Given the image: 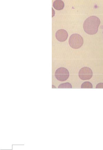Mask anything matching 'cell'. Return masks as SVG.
Returning a JSON list of instances; mask_svg holds the SVG:
<instances>
[{"label": "cell", "instance_id": "1", "mask_svg": "<svg viewBox=\"0 0 103 150\" xmlns=\"http://www.w3.org/2000/svg\"><path fill=\"white\" fill-rule=\"evenodd\" d=\"M100 23V19L97 17L94 16H90L84 22V30L89 35H94L97 32Z\"/></svg>", "mask_w": 103, "mask_h": 150}, {"label": "cell", "instance_id": "2", "mask_svg": "<svg viewBox=\"0 0 103 150\" xmlns=\"http://www.w3.org/2000/svg\"><path fill=\"white\" fill-rule=\"evenodd\" d=\"M83 37L80 35L76 33L72 35L69 41L70 46L75 49L80 48L83 45Z\"/></svg>", "mask_w": 103, "mask_h": 150}, {"label": "cell", "instance_id": "3", "mask_svg": "<svg viewBox=\"0 0 103 150\" xmlns=\"http://www.w3.org/2000/svg\"><path fill=\"white\" fill-rule=\"evenodd\" d=\"M69 72L68 69L64 67L58 69L55 73V76L56 79L61 81L67 80L69 77Z\"/></svg>", "mask_w": 103, "mask_h": 150}, {"label": "cell", "instance_id": "4", "mask_svg": "<svg viewBox=\"0 0 103 150\" xmlns=\"http://www.w3.org/2000/svg\"><path fill=\"white\" fill-rule=\"evenodd\" d=\"M93 72L90 68L87 67L81 68L79 72V76L82 80H89L92 77Z\"/></svg>", "mask_w": 103, "mask_h": 150}, {"label": "cell", "instance_id": "5", "mask_svg": "<svg viewBox=\"0 0 103 150\" xmlns=\"http://www.w3.org/2000/svg\"><path fill=\"white\" fill-rule=\"evenodd\" d=\"M56 36V38L59 41L63 42L67 40L68 37V34L66 30L61 29L57 31Z\"/></svg>", "mask_w": 103, "mask_h": 150}, {"label": "cell", "instance_id": "6", "mask_svg": "<svg viewBox=\"0 0 103 150\" xmlns=\"http://www.w3.org/2000/svg\"><path fill=\"white\" fill-rule=\"evenodd\" d=\"M64 6V3L62 0H56L53 4L54 7L58 11L62 10Z\"/></svg>", "mask_w": 103, "mask_h": 150}, {"label": "cell", "instance_id": "7", "mask_svg": "<svg viewBox=\"0 0 103 150\" xmlns=\"http://www.w3.org/2000/svg\"><path fill=\"white\" fill-rule=\"evenodd\" d=\"M93 88L92 84L89 81H86L83 83L81 86V88Z\"/></svg>", "mask_w": 103, "mask_h": 150}, {"label": "cell", "instance_id": "8", "mask_svg": "<svg viewBox=\"0 0 103 150\" xmlns=\"http://www.w3.org/2000/svg\"><path fill=\"white\" fill-rule=\"evenodd\" d=\"M59 88H72L71 84L68 82L63 83L60 84L58 87Z\"/></svg>", "mask_w": 103, "mask_h": 150}, {"label": "cell", "instance_id": "9", "mask_svg": "<svg viewBox=\"0 0 103 150\" xmlns=\"http://www.w3.org/2000/svg\"><path fill=\"white\" fill-rule=\"evenodd\" d=\"M96 88H103V83H98L96 85Z\"/></svg>", "mask_w": 103, "mask_h": 150}, {"label": "cell", "instance_id": "10", "mask_svg": "<svg viewBox=\"0 0 103 150\" xmlns=\"http://www.w3.org/2000/svg\"></svg>", "mask_w": 103, "mask_h": 150}]
</instances>
